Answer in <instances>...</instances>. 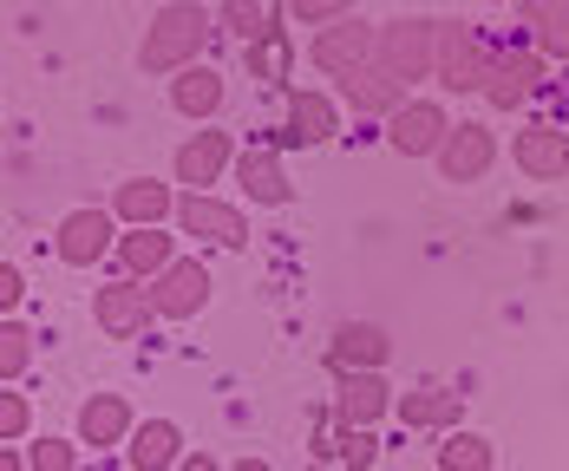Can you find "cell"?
<instances>
[{
	"label": "cell",
	"instance_id": "ac0fdd59",
	"mask_svg": "<svg viewBox=\"0 0 569 471\" xmlns=\"http://www.w3.org/2000/svg\"><path fill=\"white\" fill-rule=\"evenodd\" d=\"M288 27H295V20H288V13H276V20H269V27H262V40H249V47H242V72H249V79H256V86H276V92H295V33H288Z\"/></svg>",
	"mask_w": 569,
	"mask_h": 471
},
{
	"label": "cell",
	"instance_id": "3957f363",
	"mask_svg": "<svg viewBox=\"0 0 569 471\" xmlns=\"http://www.w3.org/2000/svg\"><path fill=\"white\" fill-rule=\"evenodd\" d=\"M118 236H124V223L112 217V203H79V210L59 217L53 255L66 269H99L106 255H118Z\"/></svg>",
	"mask_w": 569,
	"mask_h": 471
},
{
	"label": "cell",
	"instance_id": "cb8c5ba5",
	"mask_svg": "<svg viewBox=\"0 0 569 471\" xmlns=\"http://www.w3.org/2000/svg\"><path fill=\"white\" fill-rule=\"evenodd\" d=\"M177 255V230H124L118 236V275H131V282H158L164 269H171Z\"/></svg>",
	"mask_w": 569,
	"mask_h": 471
},
{
	"label": "cell",
	"instance_id": "44dd1931",
	"mask_svg": "<svg viewBox=\"0 0 569 471\" xmlns=\"http://www.w3.org/2000/svg\"><path fill=\"white\" fill-rule=\"evenodd\" d=\"M387 360H393V341H387V328H373V321H341L335 341H328L335 380H341V373H387Z\"/></svg>",
	"mask_w": 569,
	"mask_h": 471
},
{
	"label": "cell",
	"instance_id": "d6a6232c",
	"mask_svg": "<svg viewBox=\"0 0 569 471\" xmlns=\"http://www.w3.org/2000/svg\"><path fill=\"white\" fill-rule=\"evenodd\" d=\"M341 439V465L347 471H373L380 465V439L373 432H335Z\"/></svg>",
	"mask_w": 569,
	"mask_h": 471
},
{
	"label": "cell",
	"instance_id": "8992f818",
	"mask_svg": "<svg viewBox=\"0 0 569 471\" xmlns=\"http://www.w3.org/2000/svg\"><path fill=\"white\" fill-rule=\"evenodd\" d=\"M341 99L335 92H321V86H295L288 92V118L282 131L269 138V144H282V151H321V144H335L341 138Z\"/></svg>",
	"mask_w": 569,
	"mask_h": 471
},
{
	"label": "cell",
	"instance_id": "ffe728a7",
	"mask_svg": "<svg viewBox=\"0 0 569 471\" xmlns=\"http://www.w3.org/2000/svg\"><path fill=\"white\" fill-rule=\"evenodd\" d=\"M131 432H138V412H131L124 393H86L79 400V419H72V439L79 445L106 452V445H131Z\"/></svg>",
	"mask_w": 569,
	"mask_h": 471
},
{
	"label": "cell",
	"instance_id": "5bb4252c",
	"mask_svg": "<svg viewBox=\"0 0 569 471\" xmlns=\"http://www.w3.org/2000/svg\"><path fill=\"white\" fill-rule=\"evenodd\" d=\"M446 183H485L491 164H498V131L485 124V118H458L452 138H446V151L432 158Z\"/></svg>",
	"mask_w": 569,
	"mask_h": 471
},
{
	"label": "cell",
	"instance_id": "83f0119b",
	"mask_svg": "<svg viewBox=\"0 0 569 471\" xmlns=\"http://www.w3.org/2000/svg\"><path fill=\"white\" fill-rule=\"evenodd\" d=\"M33 353H40V334H33L20 314H7V321H0V387H13V380L33 367Z\"/></svg>",
	"mask_w": 569,
	"mask_h": 471
},
{
	"label": "cell",
	"instance_id": "7c38bea8",
	"mask_svg": "<svg viewBox=\"0 0 569 471\" xmlns=\"http://www.w3.org/2000/svg\"><path fill=\"white\" fill-rule=\"evenodd\" d=\"M458 118L439 106V99H406L393 118H387V151L393 158H412V164H426V158H439L446 151V138H452Z\"/></svg>",
	"mask_w": 569,
	"mask_h": 471
},
{
	"label": "cell",
	"instance_id": "9a60e30c",
	"mask_svg": "<svg viewBox=\"0 0 569 471\" xmlns=\"http://www.w3.org/2000/svg\"><path fill=\"white\" fill-rule=\"evenodd\" d=\"M210 262L203 255H177L171 269L151 282V301H158V321H197L210 308Z\"/></svg>",
	"mask_w": 569,
	"mask_h": 471
},
{
	"label": "cell",
	"instance_id": "1f68e13d",
	"mask_svg": "<svg viewBox=\"0 0 569 471\" xmlns=\"http://www.w3.org/2000/svg\"><path fill=\"white\" fill-rule=\"evenodd\" d=\"M27 471H79V439H33Z\"/></svg>",
	"mask_w": 569,
	"mask_h": 471
},
{
	"label": "cell",
	"instance_id": "ba28073f",
	"mask_svg": "<svg viewBox=\"0 0 569 471\" xmlns=\"http://www.w3.org/2000/svg\"><path fill=\"white\" fill-rule=\"evenodd\" d=\"M177 236L210 242V249H249V217H242V203H229L217 190H183V203H177Z\"/></svg>",
	"mask_w": 569,
	"mask_h": 471
},
{
	"label": "cell",
	"instance_id": "2e32d148",
	"mask_svg": "<svg viewBox=\"0 0 569 471\" xmlns=\"http://www.w3.org/2000/svg\"><path fill=\"white\" fill-rule=\"evenodd\" d=\"M393 407L399 393L387 387V373H341L335 380V425L341 432H373Z\"/></svg>",
	"mask_w": 569,
	"mask_h": 471
},
{
	"label": "cell",
	"instance_id": "7a4b0ae2",
	"mask_svg": "<svg viewBox=\"0 0 569 471\" xmlns=\"http://www.w3.org/2000/svg\"><path fill=\"white\" fill-rule=\"evenodd\" d=\"M505 47H491V33L485 27H471V20H439V86L446 92H485V79H491V66H498Z\"/></svg>",
	"mask_w": 569,
	"mask_h": 471
},
{
	"label": "cell",
	"instance_id": "7402d4cb",
	"mask_svg": "<svg viewBox=\"0 0 569 471\" xmlns=\"http://www.w3.org/2000/svg\"><path fill=\"white\" fill-rule=\"evenodd\" d=\"M229 106V79L203 59V66H190V72H177L171 79V112L190 118V124H217Z\"/></svg>",
	"mask_w": 569,
	"mask_h": 471
},
{
	"label": "cell",
	"instance_id": "8fae6325",
	"mask_svg": "<svg viewBox=\"0 0 569 471\" xmlns=\"http://www.w3.org/2000/svg\"><path fill=\"white\" fill-rule=\"evenodd\" d=\"M511 164L530 183H569V124L563 118H523L511 138Z\"/></svg>",
	"mask_w": 569,
	"mask_h": 471
},
{
	"label": "cell",
	"instance_id": "f1b7e54d",
	"mask_svg": "<svg viewBox=\"0 0 569 471\" xmlns=\"http://www.w3.org/2000/svg\"><path fill=\"white\" fill-rule=\"evenodd\" d=\"M276 13H269V0H217V33L236 40V47H249V40H262V27H269Z\"/></svg>",
	"mask_w": 569,
	"mask_h": 471
},
{
	"label": "cell",
	"instance_id": "e575fe53",
	"mask_svg": "<svg viewBox=\"0 0 569 471\" xmlns=\"http://www.w3.org/2000/svg\"><path fill=\"white\" fill-rule=\"evenodd\" d=\"M0 471H27V445H0Z\"/></svg>",
	"mask_w": 569,
	"mask_h": 471
},
{
	"label": "cell",
	"instance_id": "9c48e42d",
	"mask_svg": "<svg viewBox=\"0 0 569 471\" xmlns=\"http://www.w3.org/2000/svg\"><path fill=\"white\" fill-rule=\"evenodd\" d=\"M92 321L106 341H144L151 321H158V301H151V282H131V275H112L106 289H92Z\"/></svg>",
	"mask_w": 569,
	"mask_h": 471
},
{
	"label": "cell",
	"instance_id": "484cf974",
	"mask_svg": "<svg viewBox=\"0 0 569 471\" xmlns=\"http://www.w3.org/2000/svg\"><path fill=\"white\" fill-rule=\"evenodd\" d=\"M517 27H523V40L550 59V66H569V13H557L550 0H523L517 7Z\"/></svg>",
	"mask_w": 569,
	"mask_h": 471
},
{
	"label": "cell",
	"instance_id": "30bf717a",
	"mask_svg": "<svg viewBox=\"0 0 569 471\" xmlns=\"http://www.w3.org/2000/svg\"><path fill=\"white\" fill-rule=\"evenodd\" d=\"M236 158H242V144H236L229 131H217V124H197V131L177 144L171 183H177V190H210V183L236 177Z\"/></svg>",
	"mask_w": 569,
	"mask_h": 471
},
{
	"label": "cell",
	"instance_id": "8d00e7d4",
	"mask_svg": "<svg viewBox=\"0 0 569 471\" xmlns=\"http://www.w3.org/2000/svg\"><path fill=\"white\" fill-rule=\"evenodd\" d=\"M229 471H276V465H269V459H256V452H249V459H236V465H229Z\"/></svg>",
	"mask_w": 569,
	"mask_h": 471
},
{
	"label": "cell",
	"instance_id": "d590c367",
	"mask_svg": "<svg viewBox=\"0 0 569 471\" xmlns=\"http://www.w3.org/2000/svg\"><path fill=\"white\" fill-rule=\"evenodd\" d=\"M177 471H229V465H217L210 452H190V459H183V465H177Z\"/></svg>",
	"mask_w": 569,
	"mask_h": 471
},
{
	"label": "cell",
	"instance_id": "4dcf8cb0",
	"mask_svg": "<svg viewBox=\"0 0 569 471\" xmlns=\"http://www.w3.org/2000/svg\"><path fill=\"white\" fill-rule=\"evenodd\" d=\"M282 13L295 27H335V20H353V0H282Z\"/></svg>",
	"mask_w": 569,
	"mask_h": 471
},
{
	"label": "cell",
	"instance_id": "603a6c76",
	"mask_svg": "<svg viewBox=\"0 0 569 471\" xmlns=\"http://www.w3.org/2000/svg\"><path fill=\"white\" fill-rule=\"evenodd\" d=\"M393 419L406 425V432H458L465 393H458V387H412V393H399Z\"/></svg>",
	"mask_w": 569,
	"mask_h": 471
},
{
	"label": "cell",
	"instance_id": "f546056e",
	"mask_svg": "<svg viewBox=\"0 0 569 471\" xmlns=\"http://www.w3.org/2000/svg\"><path fill=\"white\" fill-rule=\"evenodd\" d=\"M27 432H33V400L0 387V445H27Z\"/></svg>",
	"mask_w": 569,
	"mask_h": 471
},
{
	"label": "cell",
	"instance_id": "6da1fadb",
	"mask_svg": "<svg viewBox=\"0 0 569 471\" xmlns=\"http://www.w3.org/2000/svg\"><path fill=\"white\" fill-rule=\"evenodd\" d=\"M210 33H217V7H203V0H171V7H158L151 27H144V40H138V72H144V79H177V72L203 66Z\"/></svg>",
	"mask_w": 569,
	"mask_h": 471
},
{
	"label": "cell",
	"instance_id": "f35d334b",
	"mask_svg": "<svg viewBox=\"0 0 569 471\" xmlns=\"http://www.w3.org/2000/svg\"><path fill=\"white\" fill-rule=\"evenodd\" d=\"M86 7H92V0H86Z\"/></svg>",
	"mask_w": 569,
	"mask_h": 471
},
{
	"label": "cell",
	"instance_id": "52a82bcc",
	"mask_svg": "<svg viewBox=\"0 0 569 471\" xmlns=\"http://www.w3.org/2000/svg\"><path fill=\"white\" fill-rule=\"evenodd\" d=\"M543 86H550V59L537 53L530 40H511V47L498 53V66H491V79H485L478 99H485L491 112H517V106H530Z\"/></svg>",
	"mask_w": 569,
	"mask_h": 471
},
{
	"label": "cell",
	"instance_id": "4316f807",
	"mask_svg": "<svg viewBox=\"0 0 569 471\" xmlns=\"http://www.w3.org/2000/svg\"><path fill=\"white\" fill-rule=\"evenodd\" d=\"M498 465V445L485 439V432H471V425H458L439 439V471H491Z\"/></svg>",
	"mask_w": 569,
	"mask_h": 471
},
{
	"label": "cell",
	"instance_id": "e0dca14e",
	"mask_svg": "<svg viewBox=\"0 0 569 471\" xmlns=\"http://www.w3.org/2000/svg\"><path fill=\"white\" fill-rule=\"evenodd\" d=\"M236 190L256 203V210H288L295 203V183L282 171V144H242L236 158Z\"/></svg>",
	"mask_w": 569,
	"mask_h": 471
},
{
	"label": "cell",
	"instance_id": "4fadbf2b",
	"mask_svg": "<svg viewBox=\"0 0 569 471\" xmlns=\"http://www.w3.org/2000/svg\"><path fill=\"white\" fill-rule=\"evenodd\" d=\"M177 203H183V190L164 183V177H124V183H112V217L124 230H177Z\"/></svg>",
	"mask_w": 569,
	"mask_h": 471
},
{
	"label": "cell",
	"instance_id": "d4e9b609",
	"mask_svg": "<svg viewBox=\"0 0 569 471\" xmlns=\"http://www.w3.org/2000/svg\"><path fill=\"white\" fill-rule=\"evenodd\" d=\"M183 459H190V445H183V425L177 419H138V432L124 445V465L131 471H177Z\"/></svg>",
	"mask_w": 569,
	"mask_h": 471
},
{
	"label": "cell",
	"instance_id": "836d02e7",
	"mask_svg": "<svg viewBox=\"0 0 569 471\" xmlns=\"http://www.w3.org/2000/svg\"><path fill=\"white\" fill-rule=\"evenodd\" d=\"M20 301H27V275H20V262H0V321L20 314Z\"/></svg>",
	"mask_w": 569,
	"mask_h": 471
},
{
	"label": "cell",
	"instance_id": "74e56055",
	"mask_svg": "<svg viewBox=\"0 0 569 471\" xmlns=\"http://www.w3.org/2000/svg\"><path fill=\"white\" fill-rule=\"evenodd\" d=\"M550 7H557V13H569V0H550Z\"/></svg>",
	"mask_w": 569,
	"mask_h": 471
},
{
	"label": "cell",
	"instance_id": "5b68a950",
	"mask_svg": "<svg viewBox=\"0 0 569 471\" xmlns=\"http://www.w3.org/2000/svg\"><path fill=\"white\" fill-rule=\"evenodd\" d=\"M380 59V27L373 20H335V27H321V33H308V66L315 72H328L335 86L341 79H353L360 66H373Z\"/></svg>",
	"mask_w": 569,
	"mask_h": 471
},
{
	"label": "cell",
	"instance_id": "d6986e66",
	"mask_svg": "<svg viewBox=\"0 0 569 471\" xmlns=\"http://www.w3.org/2000/svg\"><path fill=\"white\" fill-rule=\"evenodd\" d=\"M335 99H341L353 118H380V124H387V118L412 99V86H406V79H393V72L373 59V66H360L353 79H341V86H335Z\"/></svg>",
	"mask_w": 569,
	"mask_h": 471
},
{
	"label": "cell",
	"instance_id": "277c9868",
	"mask_svg": "<svg viewBox=\"0 0 569 471\" xmlns=\"http://www.w3.org/2000/svg\"><path fill=\"white\" fill-rule=\"evenodd\" d=\"M380 66L393 79H432L439 72V20L432 13H399V20H380Z\"/></svg>",
	"mask_w": 569,
	"mask_h": 471
}]
</instances>
